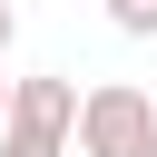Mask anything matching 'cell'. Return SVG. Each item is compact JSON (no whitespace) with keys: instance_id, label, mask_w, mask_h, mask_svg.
I'll use <instances>...</instances> for the list:
<instances>
[{"instance_id":"6da1fadb","label":"cell","mask_w":157,"mask_h":157,"mask_svg":"<svg viewBox=\"0 0 157 157\" xmlns=\"http://www.w3.org/2000/svg\"><path fill=\"white\" fill-rule=\"evenodd\" d=\"M78 157H157V98L137 78H98L78 98Z\"/></svg>"},{"instance_id":"7a4b0ae2","label":"cell","mask_w":157,"mask_h":157,"mask_svg":"<svg viewBox=\"0 0 157 157\" xmlns=\"http://www.w3.org/2000/svg\"><path fill=\"white\" fill-rule=\"evenodd\" d=\"M78 98H88V88H78L69 69H29V78H10V118H39V128H69V137H78Z\"/></svg>"},{"instance_id":"3957f363","label":"cell","mask_w":157,"mask_h":157,"mask_svg":"<svg viewBox=\"0 0 157 157\" xmlns=\"http://www.w3.org/2000/svg\"><path fill=\"white\" fill-rule=\"evenodd\" d=\"M69 147H78V137H69V128H39V118H10V128H0V157H69Z\"/></svg>"},{"instance_id":"277c9868","label":"cell","mask_w":157,"mask_h":157,"mask_svg":"<svg viewBox=\"0 0 157 157\" xmlns=\"http://www.w3.org/2000/svg\"><path fill=\"white\" fill-rule=\"evenodd\" d=\"M108 20H118L128 39H157V0H108Z\"/></svg>"},{"instance_id":"5b68a950","label":"cell","mask_w":157,"mask_h":157,"mask_svg":"<svg viewBox=\"0 0 157 157\" xmlns=\"http://www.w3.org/2000/svg\"><path fill=\"white\" fill-rule=\"evenodd\" d=\"M10 39H20V10H10V0H0V59H10Z\"/></svg>"},{"instance_id":"8992f818","label":"cell","mask_w":157,"mask_h":157,"mask_svg":"<svg viewBox=\"0 0 157 157\" xmlns=\"http://www.w3.org/2000/svg\"><path fill=\"white\" fill-rule=\"evenodd\" d=\"M0 128H10V78H0Z\"/></svg>"}]
</instances>
